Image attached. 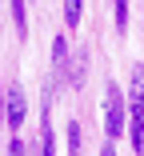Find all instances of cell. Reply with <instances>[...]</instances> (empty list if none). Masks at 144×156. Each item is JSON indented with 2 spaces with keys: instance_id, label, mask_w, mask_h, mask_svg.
<instances>
[{
  "instance_id": "obj_1",
  "label": "cell",
  "mask_w": 144,
  "mask_h": 156,
  "mask_svg": "<svg viewBox=\"0 0 144 156\" xmlns=\"http://www.w3.org/2000/svg\"><path fill=\"white\" fill-rule=\"evenodd\" d=\"M128 136H132V152H144V64H132V96H128Z\"/></svg>"
},
{
  "instance_id": "obj_6",
  "label": "cell",
  "mask_w": 144,
  "mask_h": 156,
  "mask_svg": "<svg viewBox=\"0 0 144 156\" xmlns=\"http://www.w3.org/2000/svg\"><path fill=\"white\" fill-rule=\"evenodd\" d=\"M80 12H84V0H64V20H68V28H80Z\"/></svg>"
},
{
  "instance_id": "obj_3",
  "label": "cell",
  "mask_w": 144,
  "mask_h": 156,
  "mask_svg": "<svg viewBox=\"0 0 144 156\" xmlns=\"http://www.w3.org/2000/svg\"><path fill=\"white\" fill-rule=\"evenodd\" d=\"M24 116H28V104H24V88L20 84H8L4 88V124L16 132L20 124H24Z\"/></svg>"
},
{
  "instance_id": "obj_7",
  "label": "cell",
  "mask_w": 144,
  "mask_h": 156,
  "mask_svg": "<svg viewBox=\"0 0 144 156\" xmlns=\"http://www.w3.org/2000/svg\"><path fill=\"white\" fill-rule=\"evenodd\" d=\"M116 32H128V0H116Z\"/></svg>"
},
{
  "instance_id": "obj_2",
  "label": "cell",
  "mask_w": 144,
  "mask_h": 156,
  "mask_svg": "<svg viewBox=\"0 0 144 156\" xmlns=\"http://www.w3.org/2000/svg\"><path fill=\"white\" fill-rule=\"evenodd\" d=\"M124 128H128V100H124V92L108 80V92H104V132H108V140H116Z\"/></svg>"
},
{
  "instance_id": "obj_9",
  "label": "cell",
  "mask_w": 144,
  "mask_h": 156,
  "mask_svg": "<svg viewBox=\"0 0 144 156\" xmlns=\"http://www.w3.org/2000/svg\"><path fill=\"white\" fill-rule=\"evenodd\" d=\"M100 156H116V148H112V140H108V144L100 148Z\"/></svg>"
},
{
  "instance_id": "obj_8",
  "label": "cell",
  "mask_w": 144,
  "mask_h": 156,
  "mask_svg": "<svg viewBox=\"0 0 144 156\" xmlns=\"http://www.w3.org/2000/svg\"><path fill=\"white\" fill-rule=\"evenodd\" d=\"M4 152H8V156H24V144H20V140H16V136H12V140H8V148H4Z\"/></svg>"
},
{
  "instance_id": "obj_5",
  "label": "cell",
  "mask_w": 144,
  "mask_h": 156,
  "mask_svg": "<svg viewBox=\"0 0 144 156\" xmlns=\"http://www.w3.org/2000/svg\"><path fill=\"white\" fill-rule=\"evenodd\" d=\"M84 132H80V120H68V156H80Z\"/></svg>"
},
{
  "instance_id": "obj_4",
  "label": "cell",
  "mask_w": 144,
  "mask_h": 156,
  "mask_svg": "<svg viewBox=\"0 0 144 156\" xmlns=\"http://www.w3.org/2000/svg\"><path fill=\"white\" fill-rule=\"evenodd\" d=\"M68 64H72L68 40H64V36H56V40H52V68H56V76H64V72H68Z\"/></svg>"
}]
</instances>
